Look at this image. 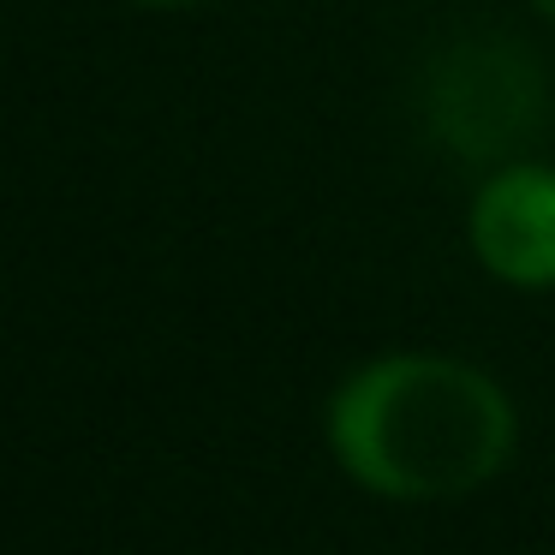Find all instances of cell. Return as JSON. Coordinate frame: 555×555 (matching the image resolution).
<instances>
[{
  "label": "cell",
  "mask_w": 555,
  "mask_h": 555,
  "mask_svg": "<svg viewBox=\"0 0 555 555\" xmlns=\"http://www.w3.org/2000/svg\"><path fill=\"white\" fill-rule=\"evenodd\" d=\"M519 442L514 400L478 364L395 352L352 371L328 400L340 472L388 502H454L490 483Z\"/></svg>",
  "instance_id": "obj_1"
},
{
  "label": "cell",
  "mask_w": 555,
  "mask_h": 555,
  "mask_svg": "<svg viewBox=\"0 0 555 555\" xmlns=\"http://www.w3.org/2000/svg\"><path fill=\"white\" fill-rule=\"evenodd\" d=\"M424 126L460 162H507L550 126V78L514 37H466L424 73Z\"/></svg>",
  "instance_id": "obj_2"
},
{
  "label": "cell",
  "mask_w": 555,
  "mask_h": 555,
  "mask_svg": "<svg viewBox=\"0 0 555 555\" xmlns=\"http://www.w3.org/2000/svg\"><path fill=\"white\" fill-rule=\"evenodd\" d=\"M472 251L495 281L555 287V168L502 162L472 204Z\"/></svg>",
  "instance_id": "obj_3"
},
{
  "label": "cell",
  "mask_w": 555,
  "mask_h": 555,
  "mask_svg": "<svg viewBox=\"0 0 555 555\" xmlns=\"http://www.w3.org/2000/svg\"><path fill=\"white\" fill-rule=\"evenodd\" d=\"M531 7H538V13H543V18H550V25H555V0H531Z\"/></svg>",
  "instance_id": "obj_4"
},
{
  "label": "cell",
  "mask_w": 555,
  "mask_h": 555,
  "mask_svg": "<svg viewBox=\"0 0 555 555\" xmlns=\"http://www.w3.org/2000/svg\"><path fill=\"white\" fill-rule=\"evenodd\" d=\"M144 7H185V0H144Z\"/></svg>",
  "instance_id": "obj_5"
}]
</instances>
